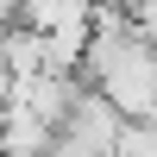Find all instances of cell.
<instances>
[{"mask_svg":"<svg viewBox=\"0 0 157 157\" xmlns=\"http://www.w3.org/2000/svg\"><path fill=\"white\" fill-rule=\"evenodd\" d=\"M120 157H157V120H151V126H126Z\"/></svg>","mask_w":157,"mask_h":157,"instance_id":"6da1fadb","label":"cell"},{"mask_svg":"<svg viewBox=\"0 0 157 157\" xmlns=\"http://www.w3.org/2000/svg\"><path fill=\"white\" fill-rule=\"evenodd\" d=\"M13 25H19V0H0V38H6Z\"/></svg>","mask_w":157,"mask_h":157,"instance_id":"7a4b0ae2","label":"cell"}]
</instances>
